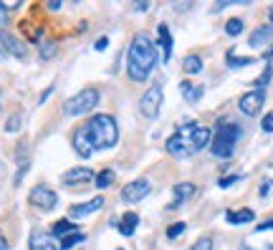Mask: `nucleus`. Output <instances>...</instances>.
<instances>
[{
	"mask_svg": "<svg viewBox=\"0 0 273 250\" xmlns=\"http://www.w3.org/2000/svg\"><path fill=\"white\" fill-rule=\"evenodd\" d=\"M268 15H271V28H273V8H271V13H268Z\"/></svg>",
	"mask_w": 273,
	"mask_h": 250,
	"instance_id": "obj_42",
	"label": "nucleus"
},
{
	"mask_svg": "<svg viewBox=\"0 0 273 250\" xmlns=\"http://www.w3.org/2000/svg\"><path fill=\"white\" fill-rule=\"evenodd\" d=\"M250 63H256V61L248 59V56H235L233 51L228 53V66L230 68H243V66H250Z\"/></svg>",
	"mask_w": 273,
	"mask_h": 250,
	"instance_id": "obj_23",
	"label": "nucleus"
},
{
	"mask_svg": "<svg viewBox=\"0 0 273 250\" xmlns=\"http://www.w3.org/2000/svg\"><path fill=\"white\" fill-rule=\"evenodd\" d=\"M5 20H8V13H5V8H3V5H0V28H3V26H5Z\"/></svg>",
	"mask_w": 273,
	"mask_h": 250,
	"instance_id": "obj_38",
	"label": "nucleus"
},
{
	"mask_svg": "<svg viewBox=\"0 0 273 250\" xmlns=\"http://www.w3.org/2000/svg\"><path fill=\"white\" fill-rule=\"evenodd\" d=\"M271 74H273V68H271V63H268V66L263 68V74H260V76L256 78V86H258L260 91H263V86H266V84L271 81Z\"/></svg>",
	"mask_w": 273,
	"mask_h": 250,
	"instance_id": "obj_29",
	"label": "nucleus"
},
{
	"mask_svg": "<svg viewBox=\"0 0 273 250\" xmlns=\"http://www.w3.org/2000/svg\"><path fill=\"white\" fill-rule=\"evenodd\" d=\"M263 230H273V220H268V222H263V225L256 227V233H263Z\"/></svg>",
	"mask_w": 273,
	"mask_h": 250,
	"instance_id": "obj_36",
	"label": "nucleus"
},
{
	"mask_svg": "<svg viewBox=\"0 0 273 250\" xmlns=\"http://www.w3.org/2000/svg\"><path fill=\"white\" fill-rule=\"evenodd\" d=\"M263 101H266V94L260 88H256V91H248V94L241 96L238 109H241L245 117H256V114L260 111V106H263Z\"/></svg>",
	"mask_w": 273,
	"mask_h": 250,
	"instance_id": "obj_9",
	"label": "nucleus"
},
{
	"mask_svg": "<svg viewBox=\"0 0 273 250\" xmlns=\"http://www.w3.org/2000/svg\"><path fill=\"white\" fill-rule=\"evenodd\" d=\"M28 250H61V243L56 240L51 233L33 230L28 237Z\"/></svg>",
	"mask_w": 273,
	"mask_h": 250,
	"instance_id": "obj_10",
	"label": "nucleus"
},
{
	"mask_svg": "<svg viewBox=\"0 0 273 250\" xmlns=\"http://www.w3.org/2000/svg\"><path fill=\"white\" fill-rule=\"evenodd\" d=\"M159 45H162V61L169 63V59H172V38H169V28L165 26V23H159Z\"/></svg>",
	"mask_w": 273,
	"mask_h": 250,
	"instance_id": "obj_16",
	"label": "nucleus"
},
{
	"mask_svg": "<svg viewBox=\"0 0 273 250\" xmlns=\"http://www.w3.org/2000/svg\"><path fill=\"white\" fill-rule=\"evenodd\" d=\"M48 8H51V10H59V8H61V0H51Z\"/></svg>",
	"mask_w": 273,
	"mask_h": 250,
	"instance_id": "obj_39",
	"label": "nucleus"
},
{
	"mask_svg": "<svg viewBox=\"0 0 273 250\" xmlns=\"http://www.w3.org/2000/svg\"><path fill=\"white\" fill-rule=\"evenodd\" d=\"M192 195H195V185H190V182H180V185H175V202L169 205V207H180L185 200H190Z\"/></svg>",
	"mask_w": 273,
	"mask_h": 250,
	"instance_id": "obj_17",
	"label": "nucleus"
},
{
	"mask_svg": "<svg viewBox=\"0 0 273 250\" xmlns=\"http://www.w3.org/2000/svg\"><path fill=\"white\" fill-rule=\"evenodd\" d=\"M182 68H185V74H200L202 71V59L200 56H185V61H182Z\"/></svg>",
	"mask_w": 273,
	"mask_h": 250,
	"instance_id": "obj_22",
	"label": "nucleus"
},
{
	"mask_svg": "<svg viewBox=\"0 0 273 250\" xmlns=\"http://www.w3.org/2000/svg\"><path fill=\"white\" fill-rule=\"evenodd\" d=\"M28 200H30V205H36L38 210H53L56 205H59V195H56L51 187H46V185H36V187H33Z\"/></svg>",
	"mask_w": 273,
	"mask_h": 250,
	"instance_id": "obj_7",
	"label": "nucleus"
},
{
	"mask_svg": "<svg viewBox=\"0 0 273 250\" xmlns=\"http://www.w3.org/2000/svg\"><path fill=\"white\" fill-rule=\"evenodd\" d=\"M253 218H256V215H253V210H228L225 212V220L228 222H230V225H245V222H253Z\"/></svg>",
	"mask_w": 273,
	"mask_h": 250,
	"instance_id": "obj_20",
	"label": "nucleus"
},
{
	"mask_svg": "<svg viewBox=\"0 0 273 250\" xmlns=\"http://www.w3.org/2000/svg\"><path fill=\"white\" fill-rule=\"evenodd\" d=\"M238 179H241V177H238V175H230V177H223V179L218 182V185H220V187L225 190V187H230V185H235V182H238Z\"/></svg>",
	"mask_w": 273,
	"mask_h": 250,
	"instance_id": "obj_32",
	"label": "nucleus"
},
{
	"mask_svg": "<svg viewBox=\"0 0 273 250\" xmlns=\"http://www.w3.org/2000/svg\"><path fill=\"white\" fill-rule=\"evenodd\" d=\"M263 59H266V61H273V45H271V48L263 53Z\"/></svg>",
	"mask_w": 273,
	"mask_h": 250,
	"instance_id": "obj_40",
	"label": "nucleus"
},
{
	"mask_svg": "<svg viewBox=\"0 0 273 250\" xmlns=\"http://www.w3.org/2000/svg\"><path fill=\"white\" fill-rule=\"evenodd\" d=\"M271 36H273V28L271 26H263V28H256L253 30V36H250V48H260V45H266L268 41H271Z\"/></svg>",
	"mask_w": 273,
	"mask_h": 250,
	"instance_id": "obj_18",
	"label": "nucleus"
},
{
	"mask_svg": "<svg viewBox=\"0 0 273 250\" xmlns=\"http://www.w3.org/2000/svg\"><path fill=\"white\" fill-rule=\"evenodd\" d=\"M74 233H78L76 225H74L71 220H66V218L59 220V222H53V230H51V235H53V237H61V240H63L66 235H74Z\"/></svg>",
	"mask_w": 273,
	"mask_h": 250,
	"instance_id": "obj_21",
	"label": "nucleus"
},
{
	"mask_svg": "<svg viewBox=\"0 0 273 250\" xmlns=\"http://www.w3.org/2000/svg\"><path fill=\"white\" fill-rule=\"evenodd\" d=\"M154 63H157V43H152L144 33L134 36L127 51V68H129L132 81H147Z\"/></svg>",
	"mask_w": 273,
	"mask_h": 250,
	"instance_id": "obj_2",
	"label": "nucleus"
},
{
	"mask_svg": "<svg viewBox=\"0 0 273 250\" xmlns=\"http://www.w3.org/2000/svg\"><path fill=\"white\" fill-rule=\"evenodd\" d=\"M119 250H124V248H119Z\"/></svg>",
	"mask_w": 273,
	"mask_h": 250,
	"instance_id": "obj_43",
	"label": "nucleus"
},
{
	"mask_svg": "<svg viewBox=\"0 0 273 250\" xmlns=\"http://www.w3.org/2000/svg\"><path fill=\"white\" fill-rule=\"evenodd\" d=\"M210 139H212V134L208 127L187 121V124H180L175 129V134L167 139V152L172 157H190V154L202 152L210 144Z\"/></svg>",
	"mask_w": 273,
	"mask_h": 250,
	"instance_id": "obj_1",
	"label": "nucleus"
},
{
	"mask_svg": "<svg viewBox=\"0 0 273 250\" xmlns=\"http://www.w3.org/2000/svg\"><path fill=\"white\" fill-rule=\"evenodd\" d=\"M104 207V197H94L89 202H81V205H71V210H68V218H86L91 212H99Z\"/></svg>",
	"mask_w": 273,
	"mask_h": 250,
	"instance_id": "obj_12",
	"label": "nucleus"
},
{
	"mask_svg": "<svg viewBox=\"0 0 273 250\" xmlns=\"http://www.w3.org/2000/svg\"><path fill=\"white\" fill-rule=\"evenodd\" d=\"M56 53V43H41V59H51Z\"/></svg>",
	"mask_w": 273,
	"mask_h": 250,
	"instance_id": "obj_30",
	"label": "nucleus"
},
{
	"mask_svg": "<svg viewBox=\"0 0 273 250\" xmlns=\"http://www.w3.org/2000/svg\"><path fill=\"white\" fill-rule=\"evenodd\" d=\"M51 94H53V86H48V88L43 91V94H41V99H38V104H46V99H48Z\"/></svg>",
	"mask_w": 273,
	"mask_h": 250,
	"instance_id": "obj_35",
	"label": "nucleus"
},
{
	"mask_svg": "<svg viewBox=\"0 0 273 250\" xmlns=\"http://www.w3.org/2000/svg\"><path fill=\"white\" fill-rule=\"evenodd\" d=\"M185 230H187V222H175V225L167 227V237H169V240H177Z\"/></svg>",
	"mask_w": 273,
	"mask_h": 250,
	"instance_id": "obj_27",
	"label": "nucleus"
},
{
	"mask_svg": "<svg viewBox=\"0 0 273 250\" xmlns=\"http://www.w3.org/2000/svg\"><path fill=\"white\" fill-rule=\"evenodd\" d=\"M238 139H241V127H238V124H230V121H220L218 129H215V139L210 142V152L215 157H220V159L233 157Z\"/></svg>",
	"mask_w": 273,
	"mask_h": 250,
	"instance_id": "obj_4",
	"label": "nucleus"
},
{
	"mask_svg": "<svg viewBox=\"0 0 273 250\" xmlns=\"http://www.w3.org/2000/svg\"><path fill=\"white\" fill-rule=\"evenodd\" d=\"M180 94H182V99L185 101H190V104H195V101H200L202 99V94H205V88L200 86V84H192V81H182L180 84Z\"/></svg>",
	"mask_w": 273,
	"mask_h": 250,
	"instance_id": "obj_15",
	"label": "nucleus"
},
{
	"mask_svg": "<svg viewBox=\"0 0 273 250\" xmlns=\"http://www.w3.org/2000/svg\"><path fill=\"white\" fill-rule=\"evenodd\" d=\"M114 225H117V230L124 237H129V235H134L136 225H139V215H136V212H124L121 220H114Z\"/></svg>",
	"mask_w": 273,
	"mask_h": 250,
	"instance_id": "obj_14",
	"label": "nucleus"
},
{
	"mask_svg": "<svg viewBox=\"0 0 273 250\" xmlns=\"http://www.w3.org/2000/svg\"><path fill=\"white\" fill-rule=\"evenodd\" d=\"M96 104H99V91L96 88H84L63 104V114L66 117H81V114L91 111Z\"/></svg>",
	"mask_w": 273,
	"mask_h": 250,
	"instance_id": "obj_5",
	"label": "nucleus"
},
{
	"mask_svg": "<svg viewBox=\"0 0 273 250\" xmlns=\"http://www.w3.org/2000/svg\"><path fill=\"white\" fill-rule=\"evenodd\" d=\"M0 41L5 43V48L10 51L15 56V59H23V56H26V45H23L15 36H8V33H0Z\"/></svg>",
	"mask_w": 273,
	"mask_h": 250,
	"instance_id": "obj_19",
	"label": "nucleus"
},
{
	"mask_svg": "<svg viewBox=\"0 0 273 250\" xmlns=\"http://www.w3.org/2000/svg\"><path fill=\"white\" fill-rule=\"evenodd\" d=\"M20 129V114H10L8 117V124H5V132L8 134H15Z\"/></svg>",
	"mask_w": 273,
	"mask_h": 250,
	"instance_id": "obj_28",
	"label": "nucleus"
},
{
	"mask_svg": "<svg viewBox=\"0 0 273 250\" xmlns=\"http://www.w3.org/2000/svg\"><path fill=\"white\" fill-rule=\"evenodd\" d=\"M94 179H96V187H101V190L111 187V182H114V169H101V172H99Z\"/></svg>",
	"mask_w": 273,
	"mask_h": 250,
	"instance_id": "obj_24",
	"label": "nucleus"
},
{
	"mask_svg": "<svg viewBox=\"0 0 273 250\" xmlns=\"http://www.w3.org/2000/svg\"><path fill=\"white\" fill-rule=\"evenodd\" d=\"M152 192V185H150V179H134V182H129V185H124V190H121V200L124 202H139V200H144L147 195Z\"/></svg>",
	"mask_w": 273,
	"mask_h": 250,
	"instance_id": "obj_8",
	"label": "nucleus"
},
{
	"mask_svg": "<svg viewBox=\"0 0 273 250\" xmlns=\"http://www.w3.org/2000/svg\"><path fill=\"white\" fill-rule=\"evenodd\" d=\"M0 250H8V240L3 237V233H0Z\"/></svg>",
	"mask_w": 273,
	"mask_h": 250,
	"instance_id": "obj_41",
	"label": "nucleus"
},
{
	"mask_svg": "<svg viewBox=\"0 0 273 250\" xmlns=\"http://www.w3.org/2000/svg\"><path fill=\"white\" fill-rule=\"evenodd\" d=\"M271 185H273V182H271V179H266V182H263V187H260V197H266V195H268V190H271Z\"/></svg>",
	"mask_w": 273,
	"mask_h": 250,
	"instance_id": "obj_37",
	"label": "nucleus"
},
{
	"mask_svg": "<svg viewBox=\"0 0 273 250\" xmlns=\"http://www.w3.org/2000/svg\"><path fill=\"white\" fill-rule=\"evenodd\" d=\"M96 175H94V169H89V167H74V169H68V172H63V185H84V182H91Z\"/></svg>",
	"mask_w": 273,
	"mask_h": 250,
	"instance_id": "obj_11",
	"label": "nucleus"
},
{
	"mask_svg": "<svg viewBox=\"0 0 273 250\" xmlns=\"http://www.w3.org/2000/svg\"><path fill=\"white\" fill-rule=\"evenodd\" d=\"M260 127H263V132H273V111L263 117V124H260Z\"/></svg>",
	"mask_w": 273,
	"mask_h": 250,
	"instance_id": "obj_33",
	"label": "nucleus"
},
{
	"mask_svg": "<svg viewBox=\"0 0 273 250\" xmlns=\"http://www.w3.org/2000/svg\"><path fill=\"white\" fill-rule=\"evenodd\" d=\"M84 240H86V235H84V233H74V235H66L63 240H61V250H71L74 245L84 243Z\"/></svg>",
	"mask_w": 273,
	"mask_h": 250,
	"instance_id": "obj_25",
	"label": "nucleus"
},
{
	"mask_svg": "<svg viewBox=\"0 0 273 250\" xmlns=\"http://www.w3.org/2000/svg\"><path fill=\"white\" fill-rule=\"evenodd\" d=\"M225 33H228V36H241V33H243V20L241 18H230L225 23Z\"/></svg>",
	"mask_w": 273,
	"mask_h": 250,
	"instance_id": "obj_26",
	"label": "nucleus"
},
{
	"mask_svg": "<svg viewBox=\"0 0 273 250\" xmlns=\"http://www.w3.org/2000/svg\"><path fill=\"white\" fill-rule=\"evenodd\" d=\"M159 109H162V86L154 84L144 91V96L139 99V111L147 119H157Z\"/></svg>",
	"mask_w": 273,
	"mask_h": 250,
	"instance_id": "obj_6",
	"label": "nucleus"
},
{
	"mask_svg": "<svg viewBox=\"0 0 273 250\" xmlns=\"http://www.w3.org/2000/svg\"><path fill=\"white\" fill-rule=\"evenodd\" d=\"M190 250H212V240H210V237H200V240L192 245Z\"/></svg>",
	"mask_w": 273,
	"mask_h": 250,
	"instance_id": "obj_31",
	"label": "nucleus"
},
{
	"mask_svg": "<svg viewBox=\"0 0 273 250\" xmlns=\"http://www.w3.org/2000/svg\"><path fill=\"white\" fill-rule=\"evenodd\" d=\"M84 132H86V139L89 144L96 149H111L119 139V127H117V119L111 114H96L94 119H89L84 124Z\"/></svg>",
	"mask_w": 273,
	"mask_h": 250,
	"instance_id": "obj_3",
	"label": "nucleus"
},
{
	"mask_svg": "<svg viewBox=\"0 0 273 250\" xmlns=\"http://www.w3.org/2000/svg\"><path fill=\"white\" fill-rule=\"evenodd\" d=\"M71 144H74L76 154L81 157V159H89L91 154H94V147L89 144V139H86V132H84V127H78V129L74 132V136H71Z\"/></svg>",
	"mask_w": 273,
	"mask_h": 250,
	"instance_id": "obj_13",
	"label": "nucleus"
},
{
	"mask_svg": "<svg viewBox=\"0 0 273 250\" xmlns=\"http://www.w3.org/2000/svg\"><path fill=\"white\" fill-rule=\"evenodd\" d=\"M106 45H109V38H106V36H101V38H99V41L94 43V48H96V51H104Z\"/></svg>",
	"mask_w": 273,
	"mask_h": 250,
	"instance_id": "obj_34",
	"label": "nucleus"
}]
</instances>
